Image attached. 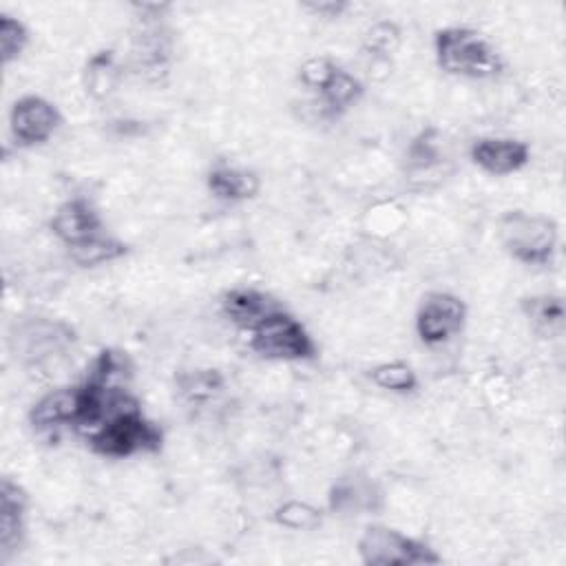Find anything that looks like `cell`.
I'll list each match as a JSON object with an SVG mask.
<instances>
[{"label": "cell", "instance_id": "cell-1", "mask_svg": "<svg viewBox=\"0 0 566 566\" xmlns=\"http://www.w3.org/2000/svg\"><path fill=\"white\" fill-rule=\"evenodd\" d=\"M91 444L97 453L108 458L157 451L161 447V429L142 416L137 400L133 398L99 424Z\"/></svg>", "mask_w": 566, "mask_h": 566}, {"label": "cell", "instance_id": "cell-2", "mask_svg": "<svg viewBox=\"0 0 566 566\" xmlns=\"http://www.w3.org/2000/svg\"><path fill=\"white\" fill-rule=\"evenodd\" d=\"M438 64L451 75L489 77L502 69L495 49L473 29L449 27L436 33Z\"/></svg>", "mask_w": 566, "mask_h": 566}, {"label": "cell", "instance_id": "cell-3", "mask_svg": "<svg viewBox=\"0 0 566 566\" xmlns=\"http://www.w3.org/2000/svg\"><path fill=\"white\" fill-rule=\"evenodd\" d=\"M500 241L513 259L528 265H546L557 243V230L546 217L515 210L502 217Z\"/></svg>", "mask_w": 566, "mask_h": 566}, {"label": "cell", "instance_id": "cell-4", "mask_svg": "<svg viewBox=\"0 0 566 566\" xmlns=\"http://www.w3.org/2000/svg\"><path fill=\"white\" fill-rule=\"evenodd\" d=\"M358 551L363 562L371 566H416L440 562L427 544L387 526H367L358 542Z\"/></svg>", "mask_w": 566, "mask_h": 566}, {"label": "cell", "instance_id": "cell-5", "mask_svg": "<svg viewBox=\"0 0 566 566\" xmlns=\"http://www.w3.org/2000/svg\"><path fill=\"white\" fill-rule=\"evenodd\" d=\"M252 336V349L265 358H279V360H296V358H312L314 356V343L310 334L303 329V325L281 312L274 310L268 314L254 329Z\"/></svg>", "mask_w": 566, "mask_h": 566}, {"label": "cell", "instance_id": "cell-6", "mask_svg": "<svg viewBox=\"0 0 566 566\" xmlns=\"http://www.w3.org/2000/svg\"><path fill=\"white\" fill-rule=\"evenodd\" d=\"M464 303L447 292H429L416 314V332L422 343L436 345L449 340L464 325Z\"/></svg>", "mask_w": 566, "mask_h": 566}, {"label": "cell", "instance_id": "cell-7", "mask_svg": "<svg viewBox=\"0 0 566 566\" xmlns=\"http://www.w3.org/2000/svg\"><path fill=\"white\" fill-rule=\"evenodd\" d=\"M60 122L57 108L40 95L20 97L11 108V130L22 146L46 142L57 130Z\"/></svg>", "mask_w": 566, "mask_h": 566}, {"label": "cell", "instance_id": "cell-8", "mask_svg": "<svg viewBox=\"0 0 566 566\" xmlns=\"http://www.w3.org/2000/svg\"><path fill=\"white\" fill-rule=\"evenodd\" d=\"M99 228H102V219L86 199L64 201L51 219L53 234L60 241H64L69 248H75L80 243H86L99 237Z\"/></svg>", "mask_w": 566, "mask_h": 566}, {"label": "cell", "instance_id": "cell-9", "mask_svg": "<svg viewBox=\"0 0 566 566\" xmlns=\"http://www.w3.org/2000/svg\"><path fill=\"white\" fill-rule=\"evenodd\" d=\"M471 159L491 175H509L528 161V146L520 139L489 137L473 144Z\"/></svg>", "mask_w": 566, "mask_h": 566}, {"label": "cell", "instance_id": "cell-10", "mask_svg": "<svg viewBox=\"0 0 566 566\" xmlns=\"http://www.w3.org/2000/svg\"><path fill=\"white\" fill-rule=\"evenodd\" d=\"M135 62L139 73L157 77L166 73V62L170 57V38L159 22L144 20L142 29L135 33Z\"/></svg>", "mask_w": 566, "mask_h": 566}, {"label": "cell", "instance_id": "cell-11", "mask_svg": "<svg viewBox=\"0 0 566 566\" xmlns=\"http://www.w3.org/2000/svg\"><path fill=\"white\" fill-rule=\"evenodd\" d=\"M274 310H279L276 301H272L268 294L250 290V287H239L223 296L226 316L234 325L245 327V329H254Z\"/></svg>", "mask_w": 566, "mask_h": 566}, {"label": "cell", "instance_id": "cell-12", "mask_svg": "<svg viewBox=\"0 0 566 566\" xmlns=\"http://www.w3.org/2000/svg\"><path fill=\"white\" fill-rule=\"evenodd\" d=\"M24 493L11 480H2L0 491V548L2 562L9 559L11 551L18 546L22 528H24Z\"/></svg>", "mask_w": 566, "mask_h": 566}, {"label": "cell", "instance_id": "cell-13", "mask_svg": "<svg viewBox=\"0 0 566 566\" xmlns=\"http://www.w3.org/2000/svg\"><path fill=\"white\" fill-rule=\"evenodd\" d=\"M80 416V391L77 387H62L44 398H40L29 418L35 427H55V424H77Z\"/></svg>", "mask_w": 566, "mask_h": 566}, {"label": "cell", "instance_id": "cell-14", "mask_svg": "<svg viewBox=\"0 0 566 566\" xmlns=\"http://www.w3.org/2000/svg\"><path fill=\"white\" fill-rule=\"evenodd\" d=\"M208 188L221 199H248L259 192V177L250 170L219 166L208 175Z\"/></svg>", "mask_w": 566, "mask_h": 566}, {"label": "cell", "instance_id": "cell-15", "mask_svg": "<svg viewBox=\"0 0 566 566\" xmlns=\"http://www.w3.org/2000/svg\"><path fill=\"white\" fill-rule=\"evenodd\" d=\"M522 310H524L526 318L531 321L533 329L544 336H553L564 325V303L559 296L546 294V296L524 298Z\"/></svg>", "mask_w": 566, "mask_h": 566}, {"label": "cell", "instance_id": "cell-16", "mask_svg": "<svg viewBox=\"0 0 566 566\" xmlns=\"http://www.w3.org/2000/svg\"><path fill=\"white\" fill-rule=\"evenodd\" d=\"M318 91L323 95L325 106L332 113H338V111H345L347 106H352L360 97L363 86H360V82L356 77H352L349 73H345L343 69L336 66Z\"/></svg>", "mask_w": 566, "mask_h": 566}, {"label": "cell", "instance_id": "cell-17", "mask_svg": "<svg viewBox=\"0 0 566 566\" xmlns=\"http://www.w3.org/2000/svg\"><path fill=\"white\" fill-rule=\"evenodd\" d=\"M124 252H126L124 243H119L115 239H104V237H95L86 243H80V245L71 248V254L80 265H97V263L117 259Z\"/></svg>", "mask_w": 566, "mask_h": 566}, {"label": "cell", "instance_id": "cell-18", "mask_svg": "<svg viewBox=\"0 0 566 566\" xmlns=\"http://www.w3.org/2000/svg\"><path fill=\"white\" fill-rule=\"evenodd\" d=\"M369 376L378 387L391 391H411L416 387V374L405 363L378 365L376 369L369 371Z\"/></svg>", "mask_w": 566, "mask_h": 566}, {"label": "cell", "instance_id": "cell-19", "mask_svg": "<svg viewBox=\"0 0 566 566\" xmlns=\"http://www.w3.org/2000/svg\"><path fill=\"white\" fill-rule=\"evenodd\" d=\"M27 29L20 20L11 15H0V51H2V62L9 64L13 57L20 55V51L27 44Z\"/></svg>", "mask_w": 566, "mask_h": 566}, {"label": "cell", "instance_id": "cell-20", "mask_svg": "<svg viewBox=\"0 0 566 566\" xmlns=\"http://www.w3.org/2000/svg\"><path fill=\"white\" fill-rule=\"evenodd\" d=\"M111 73H113V53L102 51L88 64V88L95 95H102L111 88Z\"/></svg>", "mask_w": 566, "mask_h": 566}, {"label": "cell", "instance_id": "cell-21", "mask_svg": "<svg viewBox=\"0 0 566 566\" xmlns=\"http://www.w3.org/2000/svg\"><path fill=\"white\" fill-rule=\"evenodd\" d=\"M276 520L290 528H312L318 522V513L301 502H290L283 509H279Z\"/></svg>", "mask_w": 566, "mask_h": 566}, {"label": "cell", "instance_id": "cell-22", "mask_svg": "<svg viewBox=\"0 0 566 566\" xmlns=\"http://www.w3.org/2000/svg\"><path fill=\"white\" fill-rule=\"evenodd\" d=\"M310 9L318 11V13H338L345 9V4H336V2H318V4H310Z\"/></svg>", "mask_w": 566, "mask_h": 566}]
</instances>
